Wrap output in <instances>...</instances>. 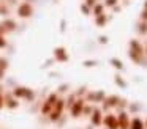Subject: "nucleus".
Wrapping results in <instances>:
<instances>
[{"instance_id":"f3484780","label":"nucleus","mask_w":147,"mask_h":129,"mask_svg":"<svg viewBox=\"0 0 147 129\" xmlns=\"http://www.w3.org/2000/svg\"><path fill=\"white\" fill-rule=\"evenodd\" d=\"M142 19H147V2L144 5V11H142Z\"/></svg>"},{"instance_id":"412c9836","label":"nucleus","mask_w":147,"mask_h":129,"mask_svg":"<svg viewBox=\"0 0 147 129\" xmlns=\"http://www.w3.org/2000/svg\"><path fill=\"white\" fill-rule=\"evenodd\" d=\"M81 9H82V13H89V8H87V5H82V6H81Z\"/></svg>"},{"instance_id":"f8f14e48","label":"nucleus","mask_w":147,"mask_h":129,"mask_svg":"<svg viewBox=\"0 0 147 129\" xmlns=\"http://www.w3.org/2000/svg\"><path fill=\"white\" fill-rule=\"evenodd\" d=\"M92 123H93V124H100V123H101V116H100V112H95V113H93Z\"/></svg>"},{"instance_id":"9d476101","label":"nucleus","mask_w":147,"mask_h":129,"mask_svg":"<svg viewBox=\"0 0 147 129\" xmlns=\"http://www.w3.org/2000/svg\"><path fill=\"white\" fill-rule=\"evenodd\" d=\"M117 123H119V128L127 129V128H128V118H127V113H122L120 118L117 120Z\"/></svg>"},{"instance_id":"6ab92c4d","label":"nucleus","mask_w":147,"mask_h":129,"mask_svg":"<svg viewBox=\"0 0 147 129\" xmlns=\"http://www.w3.org/2000/svg\"><path fill=\"white\" fill-rule=\"evenodd\" d=\"M112 63L115 65V68H119V69L122 68V65H120V61H119V60H112Z\"/></svg>"},{"instance_id":"7ed1b4c3","label":"nucleus","mask_w":147,"mask_h":129,"mask_svg":"<svg viewBox=\"0 0 147 129\" xmlns=\"http://www.w3.org/2000/svg\"><path fill=\"white\" fill-rule=\"evenodd\" d=\"M63 109H65V101L57 99V102L54 104L52 110L49 112V120H51V121H57V120L60 118V115L63 113Z\"/></svg>"},{"instance_id":"6e6552de","label":"nucleus","mask_w":147,"mask_h":129,"mask_svg":"<svg viewBox=\"0 0 147 129\" xmlns=\"http://www.w3.org/2000/svg\"><path fill=\"white\" fill-rule=\"evenodd\" d=\"M105 124L108 126L109 129H119V123H117V118L114 115H108L105 118Z\"/></svg>"},{"instance_id":"a211bd4d","label":"nucleus","mask_w":147,"mask_h":129,"mask_svg":"<svg viewBox=\"0 0 147 129\" xmlns=\"http://www.w3.org/2000/svg\"><path fill=\"white\" fill-rule=\"evenodd\" d=\"M115 2H117V0H106V5H108V6H114Z\"/></svg>"},{"instance_id":"9b49d317","label":"nucleus","mask_w":147,"mask_h":129,"mask_svg":"<svg viewBox=\"0 0 147 129\" xmlns=\"http://www.w3.org/2000/svg\"><path fill=\"white\" fill-rule=\"evenodd\" d=\"M131 129H144V123L139 118H134L131 121Z\"/></svg>"},{"instance_id":"4468645a","label":"nucleus","mask_w":147,"mask_h":129,"mask_svg":"<svg viewBox=\"0 0 147 129\" xmlns=\"http://www.w3.org/2000/svg\"><path fill=\"white\" fill-rule=\"evenodd\" d=\"M7 39H5V36H0V49H5L7 47Z\"/></svg>"},{"instance_id":"20e7f679","label":"nucleus","mask_w":147,"mask_h":129,"mask_svg":"<svg viewBox=\"0 0 147 129\" xmlns=\"http://www.w3.org/2000/svg\"><path fill=\"white\" fill-rule=\"evenodd\" d=\"M57 94L55 93H51L48 96V99L45 101V104H43V107H41V113L43 115H49V112L52 110V107H54V104L57 102Z\"/></svg>"},{"instance_id":"1a4fd4ad","label":"nucleus","mask_w":147,"mask_h":129,"mask_svg":"<svg viewBox=\"0 0 147 129\" xmlns=\"http://www.w3.org/2000/svg\"><path fill=\"white\" fill-rule=\"evenodd\" d=\"M2 25H3V28H5V31H13L14 28H16V22L13 21V19H10V17H5L3 19V22H2Z\"/></svg>"},{"instance_id":"39448f33","label":"nucleus","mask_w":147,"mask_h":129,"mask_svg":"<svg viewBox=\"0 0 147 129\" xmlns=\"http://www.w3.org/2000/svg\"><path fill=\"white\" fill-rule=\"evenodd\" d=\"M54 58L57 60V61H67L68 60V53H67V50L63 49V47H55L54 49Z\"/></svg>"},{"instance_id":"dca6fc26","label":"nucleus","mask_w":147,"mask_h":129,"mask_svg":"<svg viewBox=\"0 0 147 129\" xmlns=\"http://www.w3.org/2000/svg\"><path fill=\"white\" fill-rule=\"evenodd\" d=\"M5 107V96L2 94V91H0V110Z\"/></svg>"},{"instance_id":"ddd939ff","label":"nucleus","mask_w":147,"mask_h":129,"mask_svg":"<svg viewBox=\"0 0 147 129\" xmlns=\"http://www.w3.org/2000/svg\"><path fill=\"white\" fill-rule=\"evenodd\" d=\"M105 21H106L105 14H100V16H96V22H98L100 25H103V24H105Z\"/></svg>"},{"instance_id":"423d86ee","label":"nucleus","mask_w":147,"mask_h":129,"mask_svg":"<svg viewBox=\"0 0 147 129\" xmlns=\"http://www.w3.org/2000/svg\"><path fill=\"white\" fill-rule=\"evenodd\" d=\"M5 107H8V109H18L19 107V101L13 94H8V96H5Z\"/></svg>"},{"instance_id":"aec40b11","label":"nucleus","mask_w":147,"mask_h":129,"mask_svg":"<svg viewBox=\"0 0 147 129\" xmlns=\"http://www.w3.org/2000/svg\"><path fill=\"white\" fill-rule=\"evenodd\" d=\"M5 33H7V31H5V28H3V25L0 24V36H5Z\"/></svg>"},{"instance_id":"f03ea898","label":"nucleus","mask_w":147,"mask_h":129,"mask_svg":"<svg viewBox=\"0 0 147 129\" xmlns=\"http://www.w3.org/2000/svg\"><path fill=\"white\" fill-rule=\"evenodd\" d=\"M13 94L16 99H27V101H32L33 98H35V94H33V91L30 90V88L27 87H16L13 90Z\"/></svg>"},{"instance_id":"2eb2a0df","label":"nucleus","mask_w":147,"mask_h":129,"mask_svg":"<svg viewBox=\"0 0 147 129\" xmlns=\"http://www.w3.org/2000/svg\"><path fill=\"white\" fill-rule=\"evenodd\" d=\"M95 14H96V16L103 14V6H101V5H96V6H95Z\"/></svg>"},{"instance_id":"f257e3e1","label":"nucleus","mask_w":147,"mask_h":129,"mask_svg":"<svg viewBox=\"0 0 147 129\" xmlns=\"http://www.w3.org/2000/svg\"><path fill=\"white\" fill-rule=\"evenodd\" d=\"M16 14L21 19H29L33 16V5L30 2H21L16 6Z\"/></svg>"},{"instance_id":"0eeeda50","label":"nucleus","mask_w":147,"mask_h":129,"mask_svg":"<svg viewBox=\"0 0 147 129\" xmlns=\"http://www.w3.org/2000/svg\"><path fill=\"white\" fill-rule=\"evenodd\" d=\"M70 107H71V115H73V116H79L81 112H82V109H84V102H82V101H76V102H73Z\"/></svg>"}]
</instances>
